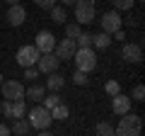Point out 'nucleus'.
Wrapping results in <instances>:
<instances>
[{"label": "nucleus", "mask_w": 145, "mask_h": 136, "mask_svg": "<svg viewBox=\"0 0 145 136\" xmlns=\"http://www.w3.org/2000/svg\"><path fill=\"white\" fill-rule=\"evenodd\" d=\"M114 131H116V136H140L143 119L138 114H133V112H126V114H121V121Z\"/></svg>", "instance_id": "1"}, {"label": "nucleus", "mask_w": 145, "mask_h": 136, "mask_svg": "<svg viewBox=\"0 0 145 136\" xmlns=\"http://www.w3.org/2000/svg\"><path fill=\"white\" fill-rule=\"evenodd\" d=\"M27 121H29V126L31 129H48V124H51V112L46 110L44 105H39V107H31V110H27Z\"/></svg>", "instance_id": "2"}, {"label": "nucleus", "mask_w": 145, "mask_h": 136, "mask_svg": "<svg viewBox=\"0 0 145 136\" xmlns=\"http://www.w3.org/2000/svg\"><path fill=\"white\" fill-rule=\"evenodd\" d=\"M72 58H75L78 71H82V73H92L94 68H97V53L92 51V46L89 49H78Z\"/></svg>", "instance_id": "3"}, {"label": "nucleus", "mask_w": 145, "mask_h": 136, "mask_svg": "<svg viewBox=\"0 0 145 136\" xmlns=\"http://www.w3.org/2000/svg\"><path fill=\"white\" fill-rule=\"evenodd\" d=\"M75 20H78V24H92L94 17H97V12H94V3L92 0H78L75 3Z\"/></svg>", "instance_id": "4"}, {"label": "nucleus", "mask_w": 145, "mask_h": 136, "mask_svg": "<svg viewBox=\"0 0 145 136\" xmlns=\"http://www.w3.org/2000/svg\"><path fill=\"white\" fill-rule=\"evenodd\" d=\"M0 112L5 117H10V119H22L27 114V105H24V100H3Z\"/></svg>", "instance_id": "5"}, {"label": "nucleus", "mask_w": 145, "mask_h": 136, "mask_svg": "<svg viewBox=\"0 0 145 136\" xmlns=\"http://www.w3.org/2000/svg\"><path fill=\"white\" fill-rule=\"evenodd\" d=\"M41 58V51L34 46V44H27V46H22L20 51H17V63H20L22 68L27 66H36V61Z\"/></svg>", "instance_id": "6"}, {"label": "nucleus", "mask_w": 145, "mask_h": 136, "mask_svg": "<svg viewBox=\"0 0 145 136\" xmlns=\"http://www.w3.org/2000/svg\"><path fill=\"white\" fill-rule=\"evenodd\" d=\"M75 51H78V44H75V39H61V42H56V46H53V53L58 56V61H65V58H72L75 56Z\"/></svg>", "instance_id": "7"}, {"label": "nucleus", "mask_w": 145, "mask_h": 136, "mask_svg": "<svg viewBox=\"0 0 145 136\" xmlns=\"http://www.w3.org/2000/svg\"><path fill=\"white\" fill-rule=\"evenodd\" d=\"M0 90L5 100H24V85L20 80H3Z\"/></svg>", "instance_id": "8"}, {"label": "nucleus", "mask_w": 145, "mask_h": 136, "mask_svg": "<svg viewBox=\"0 0 145 136\" xmlns=\"http://www.w3.org/2000/svg\"><path fill=\"white\" fill-rule=\"evenodd\" d=\"M99 22H102V32H106V34H114V32H119L121 24H123V20H121L119 10H114V12H104V17H102Z\"/></svg>", "instance_id": "9"}, {"label": "nucleus", "mask_w": 145, "mask_h": 136, "mask_svg": "<svg viewBox=\"0 0 145 136\" xmlns=\"http://www.w3.org/2000/svg\"><path fill=\"white\" fill-rule=\"evenodd\" d=\"M58 66H61V61H58L56 53H41V58L36 61V68H39V73H53V71H58Z\"/></svg>", "instance_id": "10"}, {"label": "nucleus", "mask_w": 145, "mask_h": 136, "mask_svg": "<svg viewBox=\"0 0 145 136\" xmlns=\"http://www.w3.org/2000/svg\"><path fill=\"white\" fill-rule=\"evenodd\" d=\"M34 46L39 49V51L41 53H51L53 51V46H56V37H53L51 32H39V34H36V42H34Z\"/></svg>", "instance_id": "11"}, {"label": "nucleus", "mask_w": 145, "mask_h": 136, "mask_svg": "<svg viewBox=\"0 0 145 136\" xmlns=\"http://www.w3.org/2000/svg\"><path fill=\"white\" fill-rule=\"evenodd\" d=\"M121 56L128 63H140L143 61V49H140V44H128L126 42L123 46H121Z\"/></svg>", "instance_id": "12"}, {"label": "nucleus", "mask_w": 145, "mask_h": 136, "mask_svg": "<svg viewBox=\"0 0 145 136\" xmlns=\"http://www.w3.org/2000/svg\"><path fill=\"white\" fill-rule=\"evenodd\" d=\"M111 110L119 117L126 114V112H131V95H123V92L114 95V97H111Z\"/></svg>", "instance_id": "13"}, {"label": "nucleus", "mask_w": 145, "mask_h": 136, "mask_svg": "<svg viewBox=\"0 0 145 136\" xmlns=\"http://www.w3.org/2000/svg\"><path fill=\"white\" fill-rule=\"evenodd\" d=\"M5 20L10 22L12 27H20V24H24V20H27V10L20 5V3H17V5H10V10H7Z\"/></svg>", "instance_id": "14"}, {"label": "nucleus", "mask_w": 145, "mask_h": 136, "mask_svg": "<svg viewBox=\"0 0 145 136\" xmlns=\"http://www.w3.org/2000/svg\"><path fill=\"white\" fill-rule=\"evenodd\" d=\"M65 85V78H63L58 71H53V73H48V78H46V88L51 90V92H58V90Z\"/></svg>", "instance_id": "15"}, {"label": "nucleus", "mask_w": 145, "mask_h": 136, "mask_svg": "<svg viewBox=\"0 0 145 136\" xmlns=\"http://www.w3.org/2000/svg\"><path fill=\"white\" fill-rule=\"evenodd\" d=\"M44 95H46V88H44V85H36V83H31L29 88L24 90V97L34 100V102H41V100H44Z\"/></svg>", "instance_id": "16"}, {"label": "nucleus", "mask_w": 145, "mask_h": 136, "mask_svg": "<svg viewBox=\"0 0 145 136\" xmlns=\"http://www.w3.org/2000/svg\"><path fill=\"white\" fill-rule=\"evenodd\" d=\"M109 44H111V34H106V32H99V34H92V46L94 49H109Z\"/></svg>", "instance_id": "17"}, {"label": "nucleus", "mask_w": 145, "mask_h": 136, "mask_svg": "<svg viewBox=\"0 0 145 136\" xmlns=\"http://www.w3.org/2000/svg\"><path fill=\"white\" fill-rule=\"evenodd\" d=\"M10 131H12L15 136H27V134L31 131V126H29V121L22 117V119H15V124L10 126Z\"/></svg>", "instance_id": "18"}, {"label": "nucleus", "mask_w": 145, "mask_h": 136, "mask_svg": "<svg viewBox=\"0 0 145 136\" xmlns=\"http://www.w3.org/2000/svg\"><path fill=\"white\" fill-rule=\"evenodd\" d=\"M68 117H70V110H68V105H65V102H58V105L51 110V119L63 121V119H68Z\"/></svg>", "instance_id": "19"}, {"label": "nucleus", "mask_w": 145, "mask_h": 136, "mask_svg": "<svg viewBox=\"0 0 145 136\" xmlns=\"http://www.w3.org/2000/svg\"><path fill=\"white\" fill-rule=\"evenodd\" d=\"M51 20L56 22V24H65V20H68V15H65V7H61V5H53V7H51Z\"/></svg>", "instance_id": "20"}, {"label": "nucleus", "mask_w": 145, "mask_h": 136, "mask_svg": "<svg viewBox=\"0 0 145 136\" xmlns=\"http://www.w3.org/2000/svg\"><path fill=\"white\" fill-rule=\"evenodd\" d=\"M94 134L97 136H116V131H114V126L109 124V121H99L97 129H94Z\"/></svg>", "instance_id": "21"}, {"label": "nucleus", "mask_w": 145, "mask_h": 136, "mask_svg": "<svg viewBox=\"0 0 145 136\" xmlns=\"http://www.w3.org/2000/svg\"><path fill=\"white\" fill-rule=\"evenodd\" d=\"M75 44H78V49H89V46H92V34H87V32H80L78 39H75Z\"/></svg>", "instance_id": "22"}, {"label": "nucleus", "mask_w": 145, "mask_h": 136, "mask_svg": "<svg viewBox=\"0 0 145 136\" xmlns=\"http://www.w3.org/2000/svg\"><path fill=\"white\" fill-rule=\"evenodd\" d=\"M41 102H44V107H46V110H48V112H51V110H53V107H56V105H58V102H63V100H61V97H58V95H56V92H51V95H48V97H46V95H44V100H41Z\"/></svg>", "instance_id": "23"}, {"label": "nucleus", "mask_w": 145, "mask_h": 136, "mask_svg": "<svg viewBox=\"0 0 145 136\" xmlns=\"http://www.w3.org/2000/svg\"><path fill=\"white\" fill-rule=\"evenodd\" d=\"M72 83L82 88V85L89 83V78H87V73H82V71H75V73H72Z\"/></svg>", "instance_id": "24"}, {"label": "nucleus", "mask_w": 145, "mask_h": 136, "mask_svg": "<svg viewBox=\"0 0 145 136\" xmlns=\"http://www.w3.org/2000/svg\"><path fill=\"white\" fill-rule=\"evenodd\" d=\"M80 32H82V27H80V24H68L65 27V37L68 39H78Z\"/></svg>", "instance_id": "25"}, {"label": "nucleus", "mask_w": 145, "mask_h": 136, "mask_svg": "<svg viewBox=\"0 0 145 136\" xmlns=\"http://www.w3.org/2000/svg\"><path fill=\"white\" fill-rule=\"evenodd\" d=\"M104 90H106V95H111V97H114V95L121 92V85L116 83V80H109V83L104 85Z\"/></svg>", "instance_id": "26"}, {"label": "nucleus", "mask_w": 145, "mask_h": 136, "mask_svg": "<svg viewBox=\"0 0 145 136\" xmlns=\"http://www.w3.org/2000/svg\"><path fill=\"white\" fill-rule=\"evenodd\" d=\"M111 3H114V7H116V10H131L135 0H111Z\"/></svg>", "instance_id": "27"}, {"label": "nucleus", "mask_w": 145, "mask_h": 136, "mask_svg": "<svg viewBox=\"0 0 145 136\" xmlns=\"http://www.w3.org/2000/svg\"><path fill=\"white\" fill-rule=\"evenodd\" d=\"M131 100L143 102V100H145V85H135V88H133V97H131Z\"/></svg>", "instance_id": "28"}, {"label": "nucleus", "mask_w": 145, "mask_h": 136, "mask_svg": "<svg viewBox=\"0 0 145 136\" xmlns=\"http://www.w3.org/2000/svg\"><path fill=\"white\" fill-rule=\"evenodd\" d=\"M24 78L27 80H36V78H39V68H36V66H27L24 68Z\"/></svg>", "instance_id": "29"}, {"label": "nucleus", "mask_w": 145, "mask_h": 136, "mask_svg": "<svg viewBox=\"0 0 145 136\" xmlns=\"http://www.w3.org/2000/svg\"><path fill=\"white\" fill-rule=\"evenodd\" d=\"M34 3L41 7V10H51V7L56 5V0H34Z\"/></svg>", "instance_id": "30"}, {"label": "nucleus", "mask_w": 145, "mask_h": 136, "mask_svg": "<svg viewBox=\"0 0 145 136\" xmlns=\"http://www.w3.org/2000/svg\"><path fill=\"white\" fill-rule=\"evenodd\" d=\"M0 136H12V131H10L7 124H0Z\"/></svg>", "instance_id": "31"}, {"label": "nucleus", "mask_w": 145, "mask_h": 136, "mask_svg": "<svg viewBox=\"0 0 145 136\" xmlns=\"http://www.w3.org/2000/svg\"><path fill=\"white\" fill-rule=\"evenodd\" d=\"M114 37H116V39H119V42H123V39H126V34H123V32H121V29H119V32H114Z\"/></svg>", "instance_id": "32"}, {"label": "nucleus", "mask_w": 145, "mask_h": 136, "mask_svg": "<svg viewBox=\"0 0 145 136\" xmlns=\"http://www.w3.org/2000/svg\"><path fill=\"white\" fill-rule=\"evenodd\" d=\"M61 3H63V5H65V7H72V5H75V3H78V0H61Z\"/></svg>", "instance_id": "33"}, {"label": "nucleus", "mask_w": 145, "mask_h": 136, "mask_svg": "<svg viewBox=\"0 0 145 136\" xmlns=\"http://www.w3.org/2000/svg\"><path fill=\"white\" fill-rule=\"evenodd\" d=\"M36 136H53V134H51V131H46V129H41V131H39Z\"/></svg>", "instance_id": "34"}, {"label": "nucleus", "mask_w": 145, "mask_h": 136, "mask_svg": "<svg viewBox=\"0 0 145 136\" xmlns=\"http://www.w3.org/2000/svg\"><path fill=\"white\" fill-rule=\"evenodd\" d=\"M7 5H17V3H20V0H5Z\"/></svg>", "instance_id": "35"}, {"label": "nucleus", "mask_w": 145, "mask_h": 136, "mask_svg": "<svg viewBox=\"0 0 145 136\" xmlns=\"http://www.w3.org/2000/svg\"><path fill=\"white\" fill-rule=\"evenodd\" d=\"M0 85H3V73H0Z\"/></svg>", "instance_id": "36"}, {"label": "nucleus", "mask_w": 145, "mask_h": 136, "mask_svg": "<svg viewBox=\"0 0 145 136\" xmlns=\"http://www.w3.org/2000/svg\"><path fill=\"white\" fill-rule=\"evenodd\" d=\"M92 3H94V0H92Z\"/></svg>", "instance_id": "37"}]
</instances>
